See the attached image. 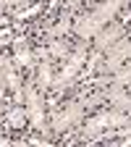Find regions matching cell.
<instances>
[{
    "label": "cell",
    "mask_w": 131,
    "mask_h": 147,
    "mask_svg": "<svg viewBox=\"0 0 131 147\" xmlns=\"http://www.w3.org/2000/svg\"><path fill=\"white\" fill-rule=\"evenodd\" d=\"M0 66H3V74H5V87L16 95V100H18V102H24V87H21V79H18L16 68H13V61L0 58Z\"/></svg>",
    "instance_id": "cell-8"
},
{
    "label": "cell",
    "mask_w": 131,
    "mask_h": 147,
    "mask_svg": "<svg viewBox=\"0 0 131 147\" xmlns=\"http://www.w3.org/2000/svg\"><path fill=\"white\" fill-rule=\"evenodd\" d=\"M5 118H8V123H11L13 129H21V126H24V121H26V110H24L21 105H18V108H11Z\"/></svg>",
    "instance_id": "cell-13"
},
{
    "label": "cell",
    "mask_w": 131,
    "mask_h": 147,
    "mask_svg": "<svg viewBox=\"0 0 131 147\" xmlns=\"http://www.w3.org/2000/svg\"><path fill=\"white\" fill-rule=\"evenodd\" d=\"M121 37H123V26H121V24H110V26H105V29H100V32L95 34V40H97L95 45H97L100 53H105V50L113 47Z\"/></svg>",
    "instance_id": "cell-6"
},
{
    "label": "cell",
    "mask_w": 131,
    "mask_h": 147,
    "mask_svg": "<svg viewBox=\"0 0 131 147\" xmlns=\"http://www.w3.org/2000/svg\"><path fill=\"white\" fill-rule=\"evenodd\" d=\"M13 55H16V63L26 68V71H34V53L29 50V42L24 37H13Z\"/></svg>",
    "instance_id": "cell-7"
},
{
    "label": "cell",
    "mask_w": 131,
    "mask_h": 147,
    "mask_svg": "<svg viewBox=\"0 0 131 147\" xmlns=\"http://www.w3.org/2000/svg\"><path fill=\"white\" fill-rule=\"evenodd\" d=\"M21 3H26V0H0L3 11H5V8H13V5H21Z\"/></svg>",
    "instance_id": "cell-18"
},
{
    "label": "cell",
    "mask_w": 131,
    "mask_h": 147,
    "mask_svg": "<svg viewBox=\"0 0 131 147\" xmlns=\"http://www.w3.org/2000/svg\"><path fill=\"white\" fill-rule=\"evenodd\" d=\"M0 11H3V5H0Z\"/></svg>",
    "instance_id": "cell-22"
},
{
    "label": "cell",
    "mask_w": 131,
    "mask_h": 147,
    "mask_svg": "<svg viewBox=\"0 0 131 147\" xmlns=\"http://www.w3.org/2000/svg\"><path fill=\"white\" fill-rule=\"evenodd\" d=\"M107 97H105V92H97V95H92V97H87L84 100V108H97L100 102H105Z\"/></svg>",
    "instance_id": "cell-16"
},
{
    "label": "cell",
    "mask_w": 131,
    "mask_h": 147,
    "mask_svg": "<svg viewBox=\"0 0 131 147\" xmlns=\"http://www.w3.org/2000/svg\"><path fill=\"white\" fill-rule=\"evenodd\" d=\"M131 84V66L128 68H118L116 74H113V87H128Z\"/></svg>",
    "instance_id": "cell-14"
},
{
    "label": "cell",
    "mask_w": 131,
    "mask_h": 147,
    "mask_svg": "<svg viewBox=\"0 0 131 147\" xmlns=\"http://www.w3.org/2000/svg\"><path fill=\"white\" fill-rule=\"evenodd\" d=\"M3 87H5V74H3V66H0V92H3Z\"/></svg>",
    "instance_id": "cell-20"
},
{
    "label": "cell",
    "mask_w": 131,
    "mask_h": 147,
    "mask_svg": "<svg viewBox=\"0 0 131 147\" xmlns=\"http://www.w3.org/2000/svg\"><path fill=\"white\" fill-rule=\"evenodd\" d=\"M84 110H87L84 102H68L63 110H58V113L52 116V121H50V131H52V134H60V131H66V129H71L73 123L81 121Z\"/></svg>",
    "instance_id": "cell-4"
},
{
    "label": "cell",
    "mask_w": 131,
    "mask_h": 147,
    "mask_svg": "<svg viewBox=\"0 0 131 147\" xmlns=\"http://www.w3.org/2000/svg\"><path fill=\"white\" fill-rule=\"evenodd\" d=\"M105 97L113 102L116 110H123V113H131V95L126 92V87H110L105 92Z\"/></svg>",
    "instance_id": "cell-11"
},
{
    "label": "cell",
    "mask_w": 131,
    "mask_h": 147,
    "mask_svg": "<svg viewBox=\"0 0 131 147\" xmlns=\"http://www.w3.org/2000/svg\"><path fill=\"white\" fill-rule=\"evenodd\" d=\"M84 63H87V42H79V47L73 50V55L66 61L63 71H60L58 76L52 79V84H50V87H52V89L60 95V92H63V89H66V87L73 82V76H76V74L81 71V66H84Z\"/></svg>",
    "instance_id": "cell-3"
},
{
    "label": "cell",
    "mask_w": 131,
    "mask_h": 147,
    "mask_svg": "<svg viewBox=\"0 0 131 147\" xmlns=\"http://www.w3.org/2000/svg\"><path fill=\"white\" fill-rule=\"evenodd\" d=\"M68 29H71V11H63L60 21L55 24V26H47V29H45V34L50 37V40H58V37H63Z\"/></svg>",
    "instance_id": "cell-12"
},
{
    "label": "cell",
    "mask_w": 131,
    "mask_h": 147,
    "mask_svg": "<svg viewBox=\"0 0 131 147\" xmlns=\"http://www.w3.org/2000/svg\"><path fill=\"white\" fill-rule=\"evenodd\" d=\"M0 113H3V102H0Z\"/></svg>",
    "instance_id": "cell-21"
},
{
    "label": "cell",
    "mask_w": 131,
    "mask_h": 147,
    "mask_svg": "<svg viewBox=\"0 0 131 147\" xmlns=\"http://www.w3.org/2000/svg\"><path fill=\"white\" fill-rule=\"evenodd\" d=\"M79 5H81V0H68V5H66V11H71V13H73V11L79 8Z\"/></svg>",
    "instance_id": "cell-19"
},
{
    "label": "cell",
    "mask_w": 131,
    "mask_h": 147,
    "mask_svg": "<svg viewBox=\"0 0 131 147\" xmlns=\"http://www.w3.org/2000/svg\"><path fill=\"white\" fill-rule=\"evenodd\" d=\"M107 126H110V110H105V113H97L95 118H89L87 123H81V129H79V134H81V139H92L95 134L105 131Z\"/></svg>",
    "instance_id": "cell-9"
},
{
    "label": "cell",
    "mask_w": 131,
    "mask_h": 147,
    "mask_svg": "<svg viewBox=\"0 0 131 147\" xmlns=\"http://www.w3.org/2000/svg\"><path fill=\"white\" fill-rule=\"evenodd\" d=\"M42 5H34V8H29V11H24V13H16V18H18V21H24V18H29V16H34L37 11H40Z\"/></svg>",
    "instance_id": "cell-17"
},
{
    "label": "cell",
    "mask_w": 131,
    "mask_h": 147,
    "mask_svg": "<svg viewBox=\"0 0 131 147\" xmlns=\"http://www.w3.org/2000/svg\"><path fill=\"white\" fill-rule=\"evenodd\" d=\"M37 84L40 87H50L52 84V55L50 50H40V68H37Z\"/></svg>",
    "instance_id": "cell-10"
},
{
    "label": "cell",
    "mask_w": 131,
    "mask_h": 147,
    "mask_svg": "<svg viewBox=\"0 0 131 147\" xmlns=\"http://www.w3.org/2000/svg\"><path fill=\"white\" fill-rule=\"evenodd\" d=\"M66 53H68V47H66L63 42L50 40V55H55V58H66Z\"/></svg>",
    "instance_id": "cell-15"
},
{
    "label": "cell",
    "mask_w": 131,
    "mask_h": 147,
    "mask_svg": "<svg viewBox=\"0 0 131 147\" xmlns=\"http://www.w3.org/2000/svg\"><path fill=\"white\" fill-rule=\"evenodd\" d=\"M24 100H26V118L32 121V126L45 131V134H50V126H45V100L37 92L34 79H29L26 87H24Z\"/></svg>",
    "instance_id": "cell-2"
},
{
    "label": "cell",
    "mask_w": 131,
    "mask_h": 147,
    "mask_svg": "<svg viewBox=\"0 0 131 147\" xmlns=\"http://www.w3.org/2000/svg\"><path fill=\"white\" fill-rule=\"evenodd\" d=\"M128 55H131V37L118 40L113 47L107 50V58H105V63H102V71H105V74H116V71L126 63Z\"/></svg>",
    "instance_id": "cell-5"
},
{
    "label": "cell",
    "mask_w": 131,
    "mask_h": 147,
    "mask_svg": "<svg viewBox=\"0 0 131 147\" xmlns=\"http://www.w3.org/2000/svg\"><path fill=\"white\" fill-rule=\"evenodd\" d=\"M123 5H126V0H102L92 13H81L76 21H73V32H76L81 40H89V37H95L100 29H105L107 21H113V16Z\"/></svg>",
    "instance_id": "cell-1"
}]
</instances>
